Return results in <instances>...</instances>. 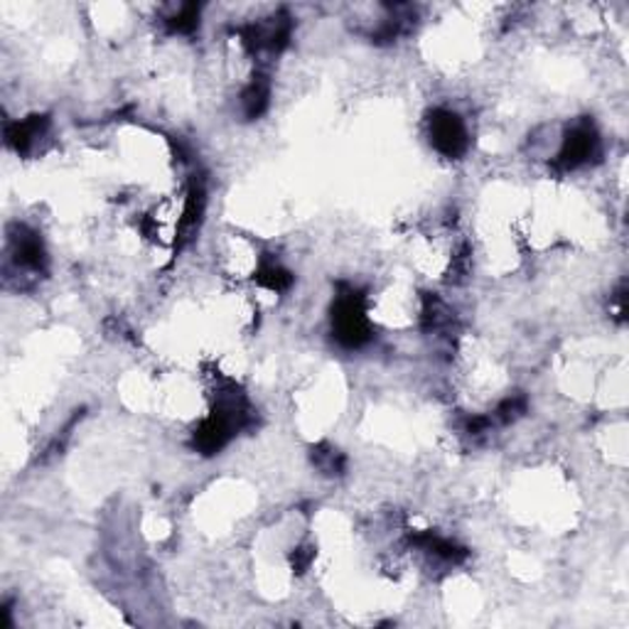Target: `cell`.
Segmentation results:
<instances>
[{
	"instance_id": "cell-1",
	"label": "cell",
	"mask_w": 629,
	"mask_h": 629,
	"mask_svg": "<svg viewBox=\"0 0 629 629\" xmlns=\"http://www.w3.org/2000/svg\"><path fill=\"white\" fill-rule=\"evenodd\" d=\"M431 131V143L433 148L443 153L445 158H460L468 148V129L458 113H452L448 109L433 111L428 121Z\"/></svg>"
}]
</instances>
